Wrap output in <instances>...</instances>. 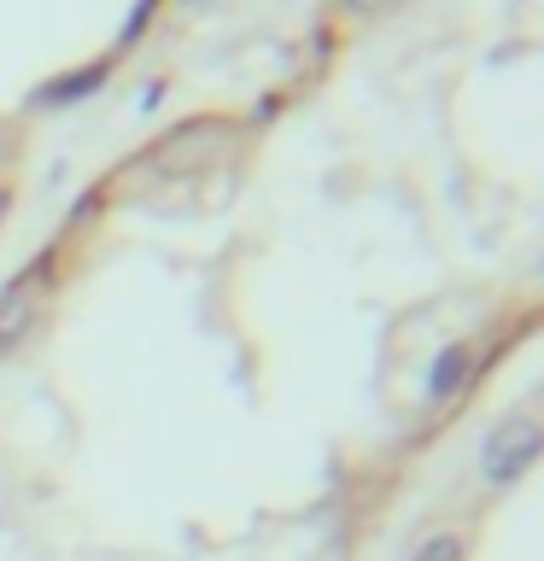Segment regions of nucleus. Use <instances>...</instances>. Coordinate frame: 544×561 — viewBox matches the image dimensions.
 <instances>
[{
	"mask_svg": "<svg viewBox=\"0 0 544 561\" xmlns=\"http://www.w3.org/2000/svg\"><path fill=\"white\" fill-rule=\"evenodd\" d=\"M539 456V415L521 410V415H498L491 433L480 438V480L486 485H515Z\"/></svg>",
	"mask_w": 544,
	"mask_h": 561,
	"instance_id": "obj_1",
	"label": "nucleus"
},
{
	"mask_svg": "<svg viewBox=\"0 0 544 561\" xmlns=\"http://www.w3.org/2000/svg\"><path fill=\"white\" fill-rule=\"evenodd\" d=\"M42 275H47V263L42 270H30L24 275H12L7 287H0V357L24 340V333H35V310H42Z\"/></svg>",
	"mask_w": 544,
	"mask_h": 561,
	"instance_id": "obj_2",
	"label": "nucleus"
},
{
	"mask_svg": "<svg viewBox=\"0 0 544 561\" xmlns=\"http://www.w3.org/2000/svg\"><path fill=\"white\" fill-rule=\"evenodd\" d=\"M105 82H112V59L70 65V70H59V77H47L42 88H35L30 105H42V112H59V105H82V100H94Z\"/></svg>",
	"mask_w": 544,
	"mask_h": 561,
	"instance_id": "obj_3",
	"label": "nucleus"
},
{
	"mask_svg": "<svg viewBox=\"0 0 544 561\" xmlns=\"http://www.w3.org/2000/svg\"><path fill=\"white\" fill-rule=\"evenodd\" d=\"M468 375H474V351L463 345V340H451V345H439V357L428 363V403H451L456 392L468 386Z\"/></svg>",
	"mask_w": 544,
	"mask_h": 561,
	"instance_id": "obj_4",
	"label": "nucleus"
},
{
	"mask_svg": "<svg viewBox=\"0 0 544 561\" xmlns=\"http://www.w3.org/2000/svg\"><path fill=\"white\" fill-rule=\"evenodd\" d=\"M410 561H463V538H456V533H433V538L416 543Z\"/></svg>",
	"mask_w": 544,
	"mask_h": 561,
	"instance_id": "obj_5",
	"label": "nucleus"
},
{
	"mask_svg": "<svg viewBox=\"0 0 544 561\" xmlns=\"http://www.w3.org/2000/svg\"><path fill=\"white\" fill-rule=\"evenodd\" d=\"M152 12H158V7H152V0H140V7H135V18H123V30H117V42H123V47H129V42H135V35H140V30H147V24H152Z\"/></svg>",
	"mask_w": 544,
	"mask_h": 561,
	"instance_id": "obj_6",
	"label": "nucleus"
},
{
	"mask_svg": "<svg viewBox=\"0 0 544 561\" xmlns=\"http://www.w3.org/2000/svg\"><path fill=\"white\" fill-rule=\"evenodd\" d=\"M158 94H165V82H147V88H140V112H152Z\"/></svg>",
	"mask_w": 544,
	"mask_h": 561,
	"instance_id": "obj_7",
	"label": "nucleus"
},
{
	"mask_svg": "<svg viewBox=\"0 0 544 561\" xmlns=\"http://www.w3.org/2000/svg\"><path fill=\"white\" fill-rule=\"evenodd\" d=\"M7 210H12V187H0V222H7Z\"/></svg>",
	"mask_w": 544,
	"mask_h": 561,
	"instance_id": "obj_8",
	"label": "nucleus"
}]
</instances>
